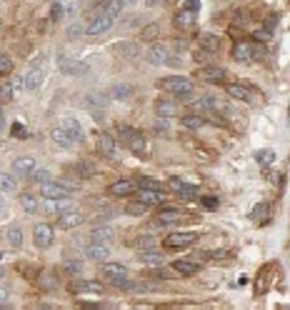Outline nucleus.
Masks as SVG:
<instances>
[{
	"label": "nucleus",
	"instance_id": "ddd939ff",
	"mask_svg": "<svg viewBox=\"0 0 290 310\" xmlns=\"http://www.w3.org/2000/svg\"><path fill=\"white\" fill-rule=\"evenodd\" d=\"M163 193L160 190H140L138 193V203L140 205H163Z\"/></svg>",
	"mask_w": 290,
	"mask_h": 310
},
{
	"label": "nucleus",
	"instance_id": "f8f14e48",
	"mask_svg": "<svg viewBox=\"0 0 290 310\" xmlns=\"http://www.w3.org/2000/svg\"><path fill=\"white\" fill-rule=\"evenodd\" d=\"M85 255L90 258V260H108V255H110V248L105 245V243H90L85 248Z\"/></svg>",
	"mask_w": 290,
	"mask_h": 310
},
{
	"label": "nucleus",
	"instance_id": "a211bd4d",
	"mask_svg": "<svg viewBox=\"0 0 290 310\" xmlns=\"http://www.w3.org/2000/svg\"><path fill=\"white\" fill-rule=\"evenodd\" d=\"M70 290H73V293H100L103 285L95 283V280H75V283L70 285Z\"/></svg>",
	"mask_w": 290,
	"mask_h": 310
},
{
	"label": "nucleus",
	"instance_id": "7c9ffc66",
	"mask_svg": "<svg viewBox=\"0 0 290 310\" xmlns=\"http://www.w3.org/2000/svg\"><path fill=\"white\" fill-rule=\"evenodd\" d=\"M20 205L25 208V213H30V215H33V213H38V208H40V205H38V200H35L33 195H28V193H23V195H20Z\"/></svg>",
	"mask_w": 290,
	"mask_h": 310
},
{
	"label": "nucleus",
	"instance_id": "f704fd0d",
	"mask_svg": "<svg viewBox=\"0 0 290 310\" xmlns=\"http://www.w3.org/2000/svg\"><path fill=\"white\" fill-rule=\"evenodd\" d=\"M75 168V175L78 178H93L95 175V168L90 165V163H78V165H73Z\"/></svg>",
	"mask_w": 290,
	"mask_h": 310
},
{
	"label": "nucleus",
	"instance_id": "bf43d9fd",
	"mask_svg": "<svg viewBox=\"0 0 290 310\" xmlns=\"http://www.w3.org/2000/svg\"><path fill=\"white\" fill-rule=\"evenodd\" d=\"M208 58H210V53H203V50H195V60H208Z\"/></svg>",
	"mask_w": 290,
	"mask_h": 310
},
{
	"label": "nucleus",
	"instance_id": "3c124183",
	"mask_svg": "<svg viewBox=\"0 0 290 310\" xmlns=\"http://www.w3.org/2000/svg\"><path fill=\"white\" fill-rule=\"evenodd\" d=\"M110 285H113V288H120V290H133V288H135V285H133V283H130V280H128V278L110 280Z\"/></svg>",
	"mask_w": 290,
	"mask_h": 310
},
{
	"label": "nucleus",
	"instance_id": "e433bc0d",
	"mask_svg": "<svg viewBox=\"0 0 290 310\" xmlns=\"http://www.w3.org/2000/svg\"><path fill=\"white\" fill-rule=\"evenodd\" d=\"M0 190L3 193H13L15 190V178L8 175V173H0Z\"/></svg>",
	"mask_w": 290,
	"mask_h": 310
},
{
	"label": "nucleus",
	"instance_id": "c756f323",
	"mask_svg": "<svg viewBox=\"0 0 290 310\" xmlns=\"http://www.w3.org/2000/svg\"><path fill=\"white\" fill-rule=\"evenodd\" d=\"M253 220H258V223H268L270 220V205L268 203H260V205H255V210H253Z\"/></svg>",
	"mask_w": 290,
	"mask_h": 310
},
{
	"label": "nucleus",
	"instance_id": "1a4fd4ad",
	"mask_svg": "<svg viewBox=\"0 0 290 310\" xmlns=\"http://www.w3.org/2000/svg\"><path fill=\"white\" fill-rule=\"evenodd\" d=\"M60 128L68 133V138H70L73 143H80V140L85 138V133H83V125L78 123L75 118H65V120L60 123Z\"/></svg>",
	"mask_w": 290,
	"mask_h": 310
},
{
	"label": "nucleus",
	"instance_id": "680f3d73",
	"mask_svg": "<svg viewBox=\"0 0 290 310\" xmlns=\"http://www.w3.org/2000/svg\"><path fill=\"white\" fill-rule=\"evenodd\" d=\"M40 283H45V285H53V275H50V273H43V275H40Z\"/></svg>",
	"mask_w": 290,
	"mask_h": 310
},
{
	"label": "nucleus",
	"instance_id": "c85d7f7f",
	"mask_svg": "<svg viewBox=\"0 0 290 310\" xmlns=\"http://www.w3.org/2000/svg\"><path fill=\"white\" fill-rule=\"evenodd\" d=\"M228 95H230V98H235V100H250L248 88H245V85H240V83H233V85H228Z\"/></svg>",
	"mask_w": 290,
	"mask_h": 310
},
{
	"label": "nucleus",
	"instance_id": "dca6fc26",
	"mask_svg": "<svg viewBox=\"0 0 290 310\" xmlns=\"http://www.w3.org/2000/svg\"><path fill=\"white\" fill-rule=\"evenodd\" d=\"M58 65H60V70H63L65 75H78V73H85V65H83V63L70 60V58H65V55H60V58H58Z\"/></svg>",
	"mask_w": 290,
	"mask_h": 310
},
{
	"label": "nucleus",
	"instance_id": "6e6552de",
	"mask_svg": "<svg viewBox=\"0 0 290 310\" xmlns=\"http://www.w3.org/2000/svg\"><path fill=\"white\" fill-rule=\"evenodd\" d=\"M170 188L175 190V195H178L180 200H193V198L198 195V188L190 185V183H183L180 178H170Z\"/></svg>",
	"mask_w": 290,
	"mask_h": 310
},
{
	"label": "nucleus",
	"instance_id": "8fccbe9b",
	"mask_svg": "<svg viewBox=\"0 0 290 310\" xmlns=\"http://www.w3.org/2000/svg\"><path fill=\"white\" fill-rule=\"evenodd\" d=\"M253 38H255V43H258V45H260V43H268V40H270V38H273V33H268V30H265V28H258V30H255V35H253Z\"/></svg>",
	"mask_w": 290,
	"mask_h": 310
},
{
	"label": "nucleus",
	"instance_id": "052dcab7",
	"mask_svg": "<svg viewBox=\"0 0 290 310\" xmlns=\"http://www.w3.org/2000/svg\"><path fill=\"white\" fill-rule=\"evenodd\" d=\"M23 85H25V78H20V75H18V78L13 80V90H15V88H23Z\"/></svg>",
	"mask_w": 290,
	"mask_h": 310
},
{
	"label": "nucleus",
	"instance_id": "2f4dec72",
	"mask_svg": "<svg viewBox=\"0 0 290 310\" xmlns=\"http://www.w3.org/2000/svg\"><path fill=\"white\" fill-rule=\"evenodd\" d=\"M255 160H258L260 165H273V163H275V150H273V148L258 150V153H255Z\"/></svg>",
	"mask_w": 290,
	"mask_h": 310
},
{
	"label": "nucleus",
	"instance_id": "13d9d810",
	"mask_svg": "<svg viewBox=\"0 0 290 310\" xmlns=\"http://www.w3.org/2000/svg\"><path fill=\"white\" fill-rule=\"evenodd\" d=\"M155 133H160V135H165V133H168V125L163 123V120H160V123H155Z\"/></svg>",
	"mask_w": 290,
	"mask_h": 310
},
{
	"label": "nucleus",
	"instance_id": "4468645a",
	"mask_svg": "<svg viewBox=\"0 0 290 310\" xmlns=\"http://www.w3.org/2000/svg\"><path fill=\"white\" fill-rule=\"evenodd\" d=\"M103 275L105 280L110 283V280H120L128 275V270H125V265L123 263H105V268H103Z\"/></svg>",
	"mask_w": 290,
	"mask_h": 310
},
{
	"label": "nucleus",
	"instance_id": "473e14b6",
	"mask_svg": "<svg viewBox=\"0 0 290 310\" xmlns=\"http://www.w3.org/2000/svg\"><path fill=\"white\" fill-rule=\"evenodd\" d=\"M178 220H180L178 210H160L158 213V223H163V225H170V223H178Z\"/></svg>",
	"mask_w": 290,
	"mask_h": 310
},
{
	"label": "nucleus",
	"instance_id": "6e6d98bb",
	"mask_svg": "<svg viewBox=\"0 0 290 310\" xmlns=\"http://www.w3.org/2000/svg\"><path fill=\"white\" fill-rule=\"evenodd\" d=\"M200 203H203V208H208V210H215L218 208V198H213V195H205Z\"/></svg>",
	"mask_w": 290,
	"mask_h": 310
},
{
	"label": "nucleus",
	"instance_id": "864d4df0",
	"mask_svg": "<svg viewBox=\"0 0 290 310\" xmlns=\"http://www.w3.org/2000/svg\"><path fill=\"white\" fill-rule=\"evenodd\" d=\"M10 135H13V138H28V130H25V125L15 123L13 125V130H10Z\"/></svg>",
	"mask_w": 290,
	"mask_h": 310
},
{
	"label": "nucleus",
	"instance_id": "cd10ccee",
	"mask_svg": "<svg viewBox=\"0 0 290 310\" xmlns=\"http://www.w3.org/2000/svg\"><path fill=\"white\" fill-rule=\"evenodd\" d=\"M80 223H83L80 213H63L60 215V228H78Z\"/></svg>",
	"mask_w": 290,
	"mask_h": 310
},
{
	"label": "nucleus",
	"instance_id": "412c9836",
	"mask_svg": "<svg viewBox=\"0 0 290 310\" xmlns=\"http://www.w3.org/2000/svg\"><path fill=\"white\" fill-rule=\"evenodd\" d=\"M90 238H93V243H110L113 240V230L110 228H105V225H100V228H95L93 233H90Z\"/></svg>",
	"mask_w": 290,
	"mask_h": 310
},
{
	"label": "nucleus",
	"instance_id": "f257e3e1",
	"mask_svg": "<svg viewBox=\"0 0 290 310\" xmlns=\"http://www.w3.org/2000/svg\"><path fill=\"white\" fill-rule=\"evenodd\" d=\"M158 88L178 95V98H190L193 95V80L185 78V75H168V78H163L158 83Z\"/></svg>",
	"mask_w": 290,
	"mask_h": 310
},
{
	"label": "nucleus",
	"instance_id": "4c0bfd02",
	"mask_svg": "<svg viewBox=\"0 0 290 310\" xmlns=\"http://www.w3.org/2000/svg\"><path fill=\"white\" fill-rule=\"evenodd\" d=\"M30 180H33V183L45 185V183H50V173H48V170H38V168H35V170L30 173Z\"/></svg>",
	"mask_w": 290,
	"mask_h": 310
},
{
	"label": "nucleus",
	"instance_id": "a19ab883",
	"mask_svg": "<svg viewBox=\"0 0 290 310\" xmlns=\"http://www.w3.org/2000/svg\"><path fill=\"white\" fill-rule=\"evenodd\" d=\"M158 33H160V25H158V23H148L140 35H143V40H153V38H158Z\"/></svg>",
	"mask_w": 290,
	"mask_h": 310
},
{
	"label": "nucleus",
	"instance_id": "9d476101",
	"mask_svg": "<svg viewBox=\"0 0 290 310\" xmlns=\"http://www.w3.org/2000/svg\"><path fill=\"white\" fill-rule=\"evenodd\" d=\"M155 113L160 118H173V115H178V103L168 100V98H158L155 100Z\"/></svg>",
	"mask_w": 290,
	"mask_h": 310
},
{
	"label": "nucleus",
	"instance_id": "338daca9",
	"mask_svg": "<svg viewBox=\"0 0 290 310\" xmlns=\"http://www.w3.org/2000/svg\"><path fill=\"white\" fill-rule=\"evenodd\" d=\"M0 260H3V253H0Z\"/></svg>",
	"mask_w": 290,
	"mask_h": 310
},
{
	"label": "nucleus",
	"instance_id": "49530a36",
	"mask_svg": "<svg viewBox=\"0 0 290 310\" xmlns=\"http://www.w3.org/2000/svg\"><path fill=\"white\" fill-rule=\"evenodd\" d=\"M83 33H85V25H80V23H73V25L68 28V38H70V40H75V38H80Z\"/></svg>",
	"mask_w": 290,
	"mask_h": 310
},
{
	"label": "nucleus",
	"instance_id": "58836bf2",
	"mask_svg": "<svg viewBox=\"0 0 290 310\" xmlns=\"http://www.w3.org/2000/svg\"><path fill=\"white\" fill-rule=\"evenodd\" d=\"M130 150H133V153L145 155V140H143V135H140V133H135V135H133V140H130Z\"/></svg>",
	"mask_w": 290,
	"mask_h": 310
},
{
	"label": "nucleus",
	"instance_id": "bb28decb",
	"mask_svg": "<svg viewBox=\"0 0 290 310\" xmlns=\"http://www.w3.org/2000/svg\"><path fill=\"white\" fill-rule=\"evenodd\" d=\"M50 138H53V140H55V143H58L60 148H70V145H73V140H70V138H68V133H65V130H63V128H53V130H50Z\"/></svg>",
	"mask_w": 290,
	"mask_h": 310
},
{
	"label": "nucleus",
	"instance_id": "e2e57ef3",
	"mask_svg": "<svg viewBox=\"0 0 290 310\" xmlns=\"http://www.w3.org/2000/svg\"><path fill=\"white\" fill-rule=\"evenodd\" d=\"M5 300H8V290H5V288H0V308L5 305Z\"/></svg>",
	"mask_w": 290,
	"mask_h": 310
},
{
	"label": "nucleus",
	"instance_id": "20e7f679",
	"mask_svg": "<svg viewBox=\"0 0 290 310\" xmlns=\"http://www.w3.org/2000/svg\"><path fill=\"white\" fill-rule=\"evenodd\" d=\"M33 240H35V248H50L53 243V228L48 223H40L33 228Z\"/></svg>",
	"mask_w": 290,
	"mask_h": 310
},
{
	"label": "nucleus",
	"instance_id": "aec40b11",
	"mask_svg": "<svg viewBox=\"0 0 290 310\" xmlns=\"http://www.w3.org/2000/svg\"><path fill=\"white\" fill-rule=\"evenodd\" d=\"M203 78L208 83H223L225 80V70L215 68V65H208V68H203Z\"/></svg>",
	"mask_w": 290,
	"mask_h": 310
},
{
	"label": "nucleus",
	"instance_id": "6ab92c4d",
	"mask_svg": "<svg viewBox=\"0 0 290 310\" xmlns=\"http://www.w3.org/2000/svg\"><path fill=\"white\" fill-rule=\"evenodd\" d=\"M195 20H198V15L185 13V10H178V15H175V28L188 30V28H193V25H195Z\"/></svg>",
	"mask_w": 290,
	"mask_h": 310
},
{
	"label": "nucleus",
	"instance_id": "2eb2a0df",
	"mask_svg": "<svg viewBox=\"0 0 290 310\" xmlns=\"http://www.w3.org/2000/svg\"><path fill=\"white\" fill-rule=\"evenodd\" d=\"M148 63H153V65H163V63H168V48L165 45H153V48H148Z\"/></svg>",
	"mask_w": 290,
	"mask_h": 310
},
{
	"label": "nucleus",
	"instance_id": "a18cd8bd",
	"mask_svg": "<svg viewBox=\"0 0 290 310\" xmlns=\"http://www.w3.org/2000/svg\"><path fill=\"white\" fill-rule=\"evenodd\" d=\"M13 70V58L10 55H0V75H8Z\"/></svg>",
	"mask_w": 290,
	"mask_h": 310
},
{
	"label": "nucleus",
	"instance_id": "39448f33",
	"mask_svg": "<svg viewBox=\"0 0 290 310\" xmlns=\"http://www.w3.org/2000/svg\"><path fill=\"white\" fill-rule=\"evenodd\" d=\"M110 28H113V18H108L105 13H100V15H95L85 25V33L88 35H103V33H108Z\"/></svg>",
	"mask_w": 290,
	"mask_h": 310
},
{
	"label": "nucleus",
	"instance_id": "7ed1b4c3",
	"mask_svg": "<svg viewBox=\"0 0 290 310\" xmlns=\"http://www.w3.org/2000/svg\"><path fill=\"white\" fill-rule=\"evenodd\" d=\"M195 240H198V235H195V233H173V235H168V238L163 240V248L165 250L188 248V245H193Z\"/></svg>",
	"mask_w": 290,
	"mask_h": 310
},
{
	"label": "nucleus",
	"instance_id": "c9c22d12",
	"mask_svg": "<svg viewBox=\"0 0 290 310\" xmlns=\"http://www.w3.org/2000/svg\"><path fill=\"white\" fill-rule=\"evenodd\" d=\"M183 125L190 128V130H200V128L205 125V120L200 118V115H185V118H183Z\"/></svg>",
	"mask_w": 290,
	"mask_h": 310
},
{
	"label": "nucleus",
	"instance_id": "5701e85b",
	"mask_svg": "<svg viewBox=\"0 0 290 310\" xmlns=\"http://www.w3.org/2000/svg\"><path fill=\"white\" fill-rule=\"evenodd\" d=\"M135 190V185L130 183V180H118V183H113L110 185V193L113 195H118V198H125V195H130Z\"/></svg>",
	"mask_w": 290,
	"mask_h": 310
},
{
	"label": "nucleus",
	"instance_id": "393cba45",
	"mask_svg": "<svg viewBox=\"0 0 290 310\" xmlns=\"http://www.w3.org/2000/svg\"><path fill=\"white\" fill-rule=\"evenodd\" d=\"M8 245L10 248H20L23 245V230L18 225H10L8 228Z\"/></svg>",
	"mask_w": 290,
	"mask_h": 310
},
{
	"label": "nucleus",
	"instance_id": "9b49d317",
	"mask_svg": "<svg viewBox=\"0 0 290 310\" xmlns=\"http://www.w3.org/2000/svg\"><path fill=\"white\" fill-rule=\"evenodd\" d=\"M170 268H173V275H195L200 270V265L193 260H175Z\"/></svg>",
	"mask_w": 290,
	"mask_h": 310
},
{
	"label": "nucleus",
	"instance_id": "37998d69",
	"mask_svg": "<svg viewBox=\"0 0 290 310\" xmlns=\"http://www.w3.org/2000/svg\"><path fill=\"white\" fill-rule=\"evenodd\" d=\"M13 100V85H0V105H5V103H10Z\"/></svg>",
	"mask_w": 290,
	"mask_h": 310
},
{
	"label": "nucleus",
	"instance_id": "69168bd1",
	"mask_svg": "<svg viewBox=\"0 0 290 310\" xmlns=\"http://www.w3.org/2000/svg\"><path fill=\"white\" fill-rule=\"evenodd\" d=\"M0 278H3V268H0Z\"/></svg>",
	"mask_w": 290,
	"mask_h": 310
},
{
	"label": "nucleus",
	"instance_id": "de8ad7c7",
	"mask_svg": "<svg viewBox=\"0 0 290 310\" xmlns=\"http://www.w3.org/2000/svg\"><path fill=\"white\" fill-rule=\"evenodd\" d=\"M125 213H128V215H143L145 205H140V203H130V205H125Z\"/></svg>",
	"mask_w": 290,
	"mask_h": 310
},
{
	"label": "nucleus",
	"instance_id": "b1692460",
	"mask_svg": "<svg viewBox=\"0 0 290 310\" xmlns=\"http://www.w3.org/2000/svg\"><path fill=\"white\" fill-rule=\"evenodd\" d=\"M40 83H43V70L35 65V68L28 73V78H25V88H28V90H38Z\"/></svg>",
	"mask_w": 290,
	"mask_h": 310
},
{
	"label": "nucleus",
	"instance_id": "f3484780",
	"mask_svg": "<svg viewBox=\"0 0 290 310\" xmlns=\"http://www.w3.org/2000/svg\"><path fill=\"white\" fill-rule=\"evenodd\" d=\"M95 145H98V150L103 155H113V150H115V138L108 135V133H100L95 138Z\"/></svg>",
	"mask_w": 290,
	"mask_h": 310
},
{
	"label": "nucleus",
	"instance_id": "09e8293b",
	"mask_svg": "<svg viewBox=\"0 0 290 310\" xmlns=\"http://www.w3.org/2000/svg\"><path fill=\"white\" fill-rule=\"evenodd\" d=\"M183 10H185V13H193V15H198V10H200V3H198V0H185V3H183Z\"/></svg>",
	"mask_w": 290,
	"mask_h": 310
},
{
	"label": "nucleus",
	"instance_id": "5fc2aeb1",
	"mask_svg": "<svg viewBox=\"0 0 290 310\" xmlns=\"http://www.w3.org/2000/svg\"><path fill=\"white\" fill-rule=\"evenodd\" d=\"M118 133H120V138H125V140H133V135H135V130H133L130 125H120Z\"/></svg>",
	"mask_w": 290,
	"mask_h": 310
},
{
	"label": "nucleus",
	"instance_id": "4d7b16f0",
	"mask_svg": "<svg viewBox=\"0 0 290 310\" xmlns=\"http://www.w3.org/2000/svg\"><path fill=\"white\" fill-rule=\"evenodd\" d=\"M155 238H138V248H155Z\"/></svg>",
	"mask_w": 290,
	"mask_h": 310
},
{
	"label": "nucleus",
	"instance_id": "a878e982",
	"mask_svg": "<svg viewBox=\"0 0 290 310\" xmlns=\"http://www.w3.org/2000/svg\"><path fill=\"white\" fill-rule=\"evenodd\" d=\"M200 45L205 48V53H215V50L220 48V38H218V35L205 33V35H200Z\"/></svg>",
	"mask_w": 290,
	"mask_h": 310
},
{
	"label": "nucleus",
	"instance_id": "c03bdc74",
	"mask_svg": "<svg viewBox=\"0 0 290 310\" xmlns=\"http://www.w3.org/2000/svg\"><path fill=\"white\" fill-rule=\"evenodd\" d=\"M65 8H68V5H63V3H53V5H50V18H53V20H60V18L65 15Z\"/></svg>",
	"mask_w": 290,
	"mask_h": 310
},
{
	"label": "nucleus",
	"instance_id": "423d86ee",
	"mask_svg": "<svg viewBox=\"0 0 290 310\" xmlns=\"http://www.w3.org/2000/svg\"><path fill=\"white\" fill-rule=\"evenodd\" d=\"M70 190L73 188L60 185V183H45V185H40L43 198H48V200H65V198H70Z\"/></svg>",
	"mask_w": 290,
	"mask_h": 310
},
{
	"label": "nucleus",
	"instance_id": "0eeeda50",
	"mask_svg": "<svg viewBox=\"0 0 290 310\" xmlns=\"http://www.w3.org/2000/svg\"><path fill=\"white\" fill-rule=\"evenodd\" d=\"M35 168H38L35 160H33L30 155H23V158H18V160L13 163V178H30V173H33Z\"/></svg>",
	"mask_w": 290,
	"mask_h": 310
},
{
	"label": "nucleus",
	"instance_id": "ea45409f",
	"mask_svg": "<svg viewBox=\"0 0 290 310\" xmlns=\"http://www.w3.org/2000/svg\"><path fill=\"white\" fill-rule=\"evenodd\" d=\"M63 268H65L68 275H80V273H83V263H80V260H68Z\"/></svg>",
	"mask_w": 290,
	"mask_h": 310
},
{
	"label": "nucleus",
	"instance_id": "603ef678",
	"mask_svg": "<svg viewBox=\"0 0 290 310\" xmlns=\"http://www.w3.org/2000/svg\"><path fill=\"white\" fill-rule=\"evenodd\" d=\"M88 105H100V108H105V105H108V98H105V95H90V98H88Z\"/></svg>",
	"mask_w": 290,
	"mask_h": 310
},
{
	"label": "nucleus",
	"instance_id": "4be33fe9",
	"mask_svg": "<svg viewBox=\"0 0 290 310\" xmlns=\"http://www.w3.org/2000/svg\"><path fill=\"white\" fill-rule=\"evenodd\" d=\"M138 260H140V263H145V265H155V268H158V265H163V255H160L158 250H153V253H150V250L138 253Z\"/></svg>",
	"mask_w": 290,
	"mask_h": 310
},
{
	"label": "nucleus",
	"instance_id": "f03ea898",
	"mask_svg": "<svg viewBox=\"0 0 290 310\" xmlns=\"http://www.w3.org/2000/svg\"><path fill=\"white\" fill-rule=\"evenodd\" d=\"M263 55H265V50H263V45H258V43H238V45L233 48V58L238 63L260 60Z\"/></svg>",
	"mask_w": 290,
	"mask_h": 310
},
{
	"label": "nucleus",
	"instance_id": "72a5a7b5",
	"mask_svg": "<svg viewBox=\"0 0 290 310\" xmlns=\"http://www.w3.org/2000/svg\"><path fill=\"white\" fill-rule=\"evenodd\" d=\"M110 95H113L115 100H125V98H130V95H133V88H130V85H125V83H123V85H113Z\"/></svg>",
	"mask_w": 290,
	"mask_h": 310
},
{
	"label": "nucleus",
	"instance_id": "79ce46f5",
	"mask_svg": "<svg viewBox=\"0 0 290 310\" xmlns=\"http://www.w3.org/2000/svg\"><path fill=\"white\" fill-rule=\"evenodd\" d=\"M123 5H125V3H103V8L108 10L105 15H108V18H115V15H120V10H123Z\"/></svg>",
	"mask_w": 290,
	"mask_h": 310
},
{
	"label": "nucleus",
	"instance_id": "0e129e2a",
	"mask_svg": "<svg viewBox=\"0 0 290 310\" xmlns=\"http://www.w3.org/2000/svg\"><path fill=\"white\" fill-rule=\"evenodd\" d=\"M0 125H3V108H0Z\"/></svg>",
	"mask_w": 290,
	"mask_h": 310
},
{
	"label": "nucleus",
	"instance_id": "774afa93",
	"mask_svg": "<svg viewBox=\"0 0 290 310\" xmlns=\"http://www.w3.org/2000/svg\"><path fill=\"white\" fill-rule=\"evenodd\" d=\"M0 208H3V205H0Z\"/></svg>",
	"mask_w": 290,
	"mask_h": 310
}]
</instances>
